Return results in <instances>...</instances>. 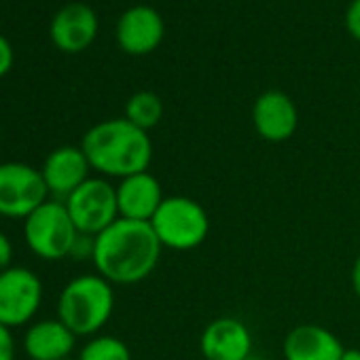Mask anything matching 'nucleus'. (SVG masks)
Segmentation results:
<instances>
[{"instance_id": "15", "label": "nucleus", "mask_w": 360, "mask_h": 360, "mask_svg": "<svg viewBox=\"0 0 360 360\" xmlns=\"http://www.w3.org/2000/svg\"><path fill=\"white\" fill-rule=\"evenodd\" d=\"M343 352L341 339L320 324H297L282 343L284 360H339Z\"/></svg>"}, {"instance_id": "27", "label": "nucleus", "mask_w": 360, "mask_h": 360, "mask_svg": "<svg viewBox=\"0 0 360 360\" xmlns=\"http://www.w3.org/2000/svg\"><path fill=\"white\" fill-rule=\"evenodd\" d=\"M64 360H72V358H64Z\"/></svg>"}, {"instance_id": "22", "label": "nucleus", "mask_w": 360, "mask_h": 360, "mask_svg": "<svg viewBox=\"0 0 360 360\" xmlns=\"http://www.w3.org/2000/svg\"><path fill=\"white\" fill-rule=\"evenodd\" d=\"M0 360H15V339L5 324H0Z\"/></svg>"}, {"instance_id": "7", "label": "nucleus", "mask_w": 360, "mask_h": 360, "mask_svg": "<svg viewBox=\"0 0 360 360\" xmlns=\"http://www.w3.org/2000/svg\"><path fill=\"white\" fill-rule=\"evenodd\" d=\"M49 189L41 169L22 163H0V217L28 219L47 202Z\"/></svg>"}, {"instance_id": "5", "label": "nucleus", "mask_w": 360, "mask_h": 360, "mask_svg": "<svg viewBox=\"0 0 360 360\" xmlns=\"http://www.w3.org/2000/svg\"><path fill=\"white\" fill-rule=\"evenodd\" d=\"M79 229L75 227L66 204L47 200L24 221V238L28 248L45 261H60L70 257Z\"/></svg>"}, {"instance_id": "12", "label": "nucleus", "mask_w": 360, "mask_h": 360, "mask_svg": "<svg viewBox=\"0 0 360 360\" xmlns=\"http://www.w3.org/2000/svg\"><path fill=\"white\" fill-rule=\"evenodd\" d=\"M91 172V165L87 161V155L81 146H58L47 155L43 161L41 174L45 178V185L51 195H56L60 202H64L72 191H77Z\"/></svg>"}, {"instance_id": "23", "label": "nucleus", "mask_w": 360, "mask_h": 360, "mask_svg": "<svg viewBox=\"0 0 360 360\" xmlns=\"http://www.w3.org/2000/svg\"><path fill=\"white\" fill-rule=\"evenodd\" d=\"M11 261H13V244L7 238V233L0 231V271L9 269Z\"/></svg>"}, {"instance_id": "24", "label": "nucleus", "mask_w": 360, "mask_h": 360, "mask_svg": "<svg viewBox=\"0 0 360 360\" xmlns=\"http://www.w3.org/2000/svg\"><path fill=\"white\" fill-rule=\"evenodd\" d=\"M352 288H354V292H356V297L360 299V255L356 257V261H354V265H352Z\"/></svg>"}, {"instance_id": "8", "label": "nucleus", "mask_w": 360, "mask_h": 360, "mask_svg": "<svg viewBox=\"0 0 360 360\" xmlns=\"http://www.w3.org/2000/svg\"><path fill=\"white\" fill-rule=\"evenodd\" d=\"M43 301L41 278L26 267L0 271V324L9 328L28 324Z\"/></svg>"}, {"instance_id": "20", "label": "nucleus", "mask_w": 360, "mask_h": 360, "mask_svg": "<svg viewBox=\"0 0 360 360\" xmlns=\"http://www.w3.org/2000/svg\"><path fill=\"white\" fill-rule=\"evenodd\" d=\"M13 62H15V51H13V45L7 37L0 34V79L5 75L11 72L13 68Z\"/></svg>"}, {"instance_id": "25", "label": "nucleus", "mask_w": 360, "mask_h": 360, "mask_svg": "<svg viewBox=\"0 0 360 360\" xmlns=\"http://www.w3.org/2000/svg\"><path fill=\"white\" fill-rule=\"evenodd\" d=\"M339 360H360V349L349 347V349H345V352H343V356H341Z\"/></svg>"}, {"instance_id": "14", "label": "nucleus", "mask_w": 360, "mask_h": 360, "mask_svg": "<svg viewBox=\"0 0 360 360\" xmlns=\"http://www.w3.org/2000/svg\"><path fill=\"white\" fill-rule=\"evenodd\" d=\"M163 200L165 198H163L161 183L148 169L121 178L117 185L119 219L150 223Z\"/></svg>"}, {"instance_id": "10", "label": "nucleus", "mask_w": 360, "mask_h": 360, "mask_svg": "<svg viewBox=\"0 0 360 360\" xmlns=\"http://www.w3.org/2000/svg\"><path fill=\"white\" fill-rule=\"evenodd\" d=\"M98 13L85 3H68L51 20L49 37L56 49L64 53H81L98 39Z\"/></svg>"}, {"instance_id": "16", "label": "nucleus", "mask_w": 360, "mask_h": 360, "mask_svg": "<svg viewBox=\"0 0 360 360\" xmlns=\"http://www.w3.org/2000/svg\"><path fill=\"white\" fill-rule=\"evenodd\" d=\"M75 345H77V335L60 318L34 322L24 335V349L32 360L70 358Z\"/></svg>"}, {"instance_id": "17", "label": "nucleus", "mask_w": 360, "mask_h": 360, "mask_svg": "<svg viewBox=\"0 0 360 360\" xmlns=\"http://www.w3.org/2000/svg\"><path fill=\"white\" fill-rule=\"evenodd\" d=\"M163 117V102L155 91H136L125 104V119L136 127L148 131L159 125Z\"/></svg>"}, {"instance_id": "9", "label": "nucleus", "mask_w": 360, "mask_h": 360, "mask_svg": "<svg viewBox=\"0 0 360 360\" xmlns=\"http://www.w3.org/2000/svg\"><path fill=\"white\" fill-rule=\"evenodd\" d=\"M165 37V22L150 5H134L125 9L117 22L115 39L127 56L153 53Z\"/></svg>"}, {"instance_id": "6", "label": "nucleus", "mask_w": 360, "mask_h": 360, "mask_svg": "<svg viewBox=\"0 0 360 360\" xmlns=\"http://www.w3.org/2000/svg\"><path fill=\"white\" fill-rule=\"evenodd\" d=\"M64 204L79 233L94 238L119 219L117 187H112L104 176L87 178L77 191L64 200Z\"/></svg>"}, {"instance_id": "2", "label": "nucleus", "mask_w": 360, "mask_h": 360, "mask_svg": "<svg viewBox=\"0 0 360 360\" xmlns=\"http://www.w3.org/2000/svg\"><path fill=\"white\" fill-rule=\"evenodd\" d=\"M91 169L108 178H127L146 172L153 161V140L148 131L136 127L125 117L106 119L87 129L81 140Z\"/></svg>"}, {"instance_id": "13", "label": "nucleus", "mask_w": 360, "mask_h": 360, "mask_svg": "<svg viewBox=\"0 0 360 360\" xmlns=\"http://www.w3.org/2000/svg\"><path fill=\"white\" fill-rule=\"evenodd\" d=\"M200 349L204 360H246L252 354V333L242 320L223 316L204 328Z\"/></svg>"}, {"instance_id": "4", "label": "nucleus", "mask_w": 360, "mask_h": 360, "mask_svg": "<svg viewBox=\"0 0 360 360\" xmlns=\"http://www.w3.org/2000/svg\"><path fill=\"white\" fill-rule=\"evenodd\" d=\"M150 227L163 248L185 252L200 248L206 242L210 233V217L200 202L185 195H172L163 200Z\"/></svg>"}, {"instance_id": "1", "label": "nucleus", "mask_w": 360, "mask_h": 360, "mask_svg": "<svg viewBox=\"0 0 360 360\" xmlns=\"http://www.w3.org/2000/svg\"><path fill=\"white\" fill-rule=\"evenodd\" d=\"M161 242L150 223L117 219L108 229L96 236L94 265L110 284H138L159 265Z\"/></svg>"}, {"instance_id": "19", "label": "nucleus", "mask_w": 360, "mask_h": 360, "mask_svg": "<svg viewBox=\"0 0 360 360\" xmlns=\"http://www.w3.org/2000/svg\"><path fill=\"white\" fill-rule=\"evenodd\" d=\"M345 28L360 43V0H352L345 9Z\"/></svg>"}, {"instance_id": "26", "label": "nucleus", "mask_w": 360, "mask_h": 360, "mask_svg": "<svg viewBox=\"0 0 360 360\" xmlns=\"http://www.w3.org/2000/svg\"><path fill=\"white\" fill-rule=\"evenodd\" d=\"M246 360H263V358H261V356H257V354H250V356H248Z\"/></svg>"}, {"instance_id": "18", "label": "nucleus", "mask_w": 360, "mask_h": 360, "mask_svg": "<svg viewBox=\"0 0 360 360\" xmlns=\"http://www.w3.org/2000/svg\"><path fill=\"white\" fill-rule=\"evenodd\" d=\"M79 360H131V352L119 337L96 335L81 347Z\"/></svg>"}, {"instance_id": "21", "label": "nucleus", "mask_w": 360, "mask_h": 360, "mask_svg": "<svg viewBox=\"0 0 360 360\" xmlns=\"http://www.w3.org/2000/svg\"><path fill=\"white\" fill-rule=\"evenodd\" d=\"M94 248H96V238L87 236V233H79L70 257H75V259H94Z\"/></svg>"}, {"instance_id": "3", "label": "nucleus", "mask_w": 360, "mask_h": 360, "mask_svg": "<svg viewBox=\"0 0 360 360\" xmlns=\"http://www.w3.org/2000/svg\"><path fill=\"white\" fill-rule=\"evenodd\" d=\"M115 311L112 284L100 274L72 278L60 292L58 318L77 337H96Z\"/></svg>"}, {"instance_id": "11", "label": "nucleus", "mask_w": 360, "mask_h": 360, "mask_svg": "<svg viewBox=\"0 0 360 360\" xmlns=\"http://www.w3.org/2000/svg\"><path fill=\"white\" fill-rule=\"evenodd\" d=\"M252 125L267 142H286L299 127V110L292 98L280 89L263 91L252 106Z\"/></svg>"}]
</instances>
